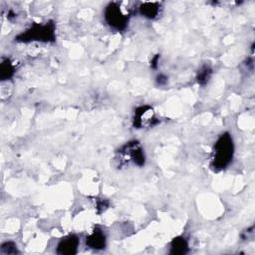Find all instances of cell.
<instances>
[{
  "instance_id": "1",
  "label": "cell",
  "mask_w": 255,
  "mask_h": 255,
  "mask_svg": "<svg viewBox=\"0 0 255 255\" xmlns=\"http://www.w3.org/2000/svg\"><path fill=\"white\" fill-rule=\"evenodd\" d=\"M234 154V143L231 135L228 132L221 134L216 140L210 166L213 170L219 171L229 165Z\"/></svg>"
},
{
  "instance_id": "10",
  "label": "cell",
  "mask_w": 255,
  "mask_h": 255,
  "mask_svg": "<svg viewBox=\"0 0 255 255\" xmlns=\"http://www.w3.org/2000/svg\"><path fill=\"white\" fill-rule=\"evenodd\" d=\"M15 73V67L9 59L2 60L0 64V79L2 81L10 79Z\"/></svg>"
},
{
  "instance_id": "5",
  "label": "cell",
  "mask_w": 255,
  "mask_h": 255,
  "mask_svg": "<svg viewBox=\"0 0 255 255\" xmlns=\"http://www.w3.org/2000/svg\"><path fill=\"white\" fill-rule=\"evenodd\" d=\"M155 112L150 106L144 105L135 109L132 118V125L136 128H145L157 124Z\"/></svg>"
},
{
  "instance_id": "13",
  "label": "cell",
  "mask_w": 255,
  "mask_h": 255,
  "mask_svg": "<svg viewBox=\"0 0 255 255\" xmlns=\"http://www.w3.org/2000/svg\"><path fill=\"white\" fill-rule=\"evenodd\" d=\"M157 79H160V81H157L160 85H163V84H165L167 81V79H166V77H164L163 75H159L158 77H157Z\"/></svg>"
},
{
  "instance_id": "12",
  "label": "cell",
  "mask_w": 255,
  "mask_h": 255,
  "mask_svg": "<svg viewBox=\"0 0 255 255\" xmlns=\"http://www.w3.org/2000/svg\"><path fill=\"white\" fill-rule=\"evenodd\" d=\"M1 252L3 254H16L18 253V249L14 242L6 241L1 245Z\"/></svg>"
},
{
  "instance_id": "3",
  "label": "cell",
  "mask_w": 255,
  "mask_h": 255,
  "mask_svg": "<svg viewBox=\"0 0 255 255\" xmlns=\"http://www.w3.org/2000/svg\"><path fill=\"white\" fill-rule=\"evenodd\" d=\"M16 39L20 42H54L56 39L55 24L52 21L45 24H34L24 33L18 35Z\"/></svg>"
},
{
  "instance_id": "4",
  "label": "cell",
  "mask_w": 255,
  "mask_h": 255,
  "mask_svg": "<svg viewBox=\"0 0 255 255\" xmlns=\"http://www.w3.org/2000/svg\"><path fill=\"white\" fill-rule=\"evenodd\" d=\"M128 13L122 8L120 3L112 2L105 9V20L115 30H124L128 23Z\"/></svg>"
},
{
  "instance_id": "11",
  "label": "cell",
  "mask_w": 255,
  "mask_h": 255,
  "mask_svg": "<svg viewBox=\"0 0 255 255\" xmlns=\"http://www.w3.org/2000/svg\"><path fill=\"white\" fill-rule=\"evenodd\" d=\"M211 74H212V70L210 67L208 66H203L199 69L198 71V74H197V83L199 85H205L206 83H208L210 77H211Z\"/></svg>"
},
{
  "instance_id": "2",
  "label": "cell",
  "mask_w": 255,
  "mask_h": 255,
  "mask_svg": "<svg viewBox=\"0 0 255 255\" xmlns=\"http://www.w3.org/2000/svg\"><path fill=\"white\" fill-rule=\"evenodd\" d=\"M116 160L121 167L142 166L145 162V156L140 143L136 140H131L118 150Z\"/></svg>"
},
{
  "instance_id": "14",
  "label": "cell",
  "mask_w": 255,
  "mask_h": 255,
  "mask_svg": "<svg viewBox=\"0 0 255 255\" xmlns=\"http://www.w3.org/2000/svg\"><path fill=\"white\" fill-rule=\"evenodd\" d=\"M158 58H159V56L156 55V56L152 59V61H151V67H152V68H156V65H157V62H158Z\"/></svg>"
},
{
  "instance_id": "7",
  "label": "cell",
  "mask_w": 255,
  "mask_h": 255,
  "mask_svg": "<svg viewBox=\"0 0 255 255\" xmlns=\"http://www.w3.org/2000/svg\"><path fill=\"white\" fill-rule=\"evenodd\" d=\"M106 243H107L106 235L99 228H95L86 238L87 246L95 250L104 249L106 247Z\"/></svg>"
},
{
  "instance_id": "9",
  "label": "cell",
  "mask_w": 255,
  "mask_h": 255,
  "mask_svg": "<svg viewBox=\"0 0 255 255\" xmlns=\"http://www.w3.org/2000/svg\"><path fill=\"white\" fill-rule=\"evenodd\" d=\"M188 251V243L183 237H176L170 243V254H185Z\"/></svg>"
},
{
  "instance_id": "6",
  "label": "cell",
  "mask_w": 255,
  "mask_h": 255,
  "mask_svg": "<svg viewBox=\"0 0 255 255\" xmlns=\"http://www.w3.org/2000/svg\"><path fill=\"white\" fill-rule=\"evenodd\" d=\"M79 238L75 234H70L60 240L57 245L56 252L61 255L76 254L79 247Z\"/></svg>"
},
{
  "instance_id": "8",
  "label": "cell",
  "mask_w": 255,
  "mask_h": 255,
  "mask_svg": "<svg viewBox=\"0 0 255 255\" xmlns=\"http://www.w3.org/2000/svg\"><path fill=\"white\" fill-rule=\"evenodd\" d=\"M139 13L147 18V19H154L160 10V5L157 2H143L138 7Z\"/></svg>"
}]
</instances>
